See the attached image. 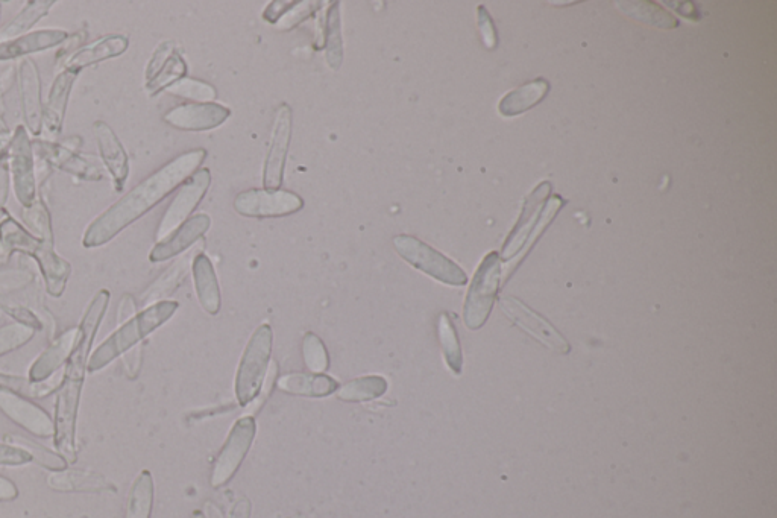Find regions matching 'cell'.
Wrapping results in <instances>:
<instances>
[{
  "label": "cell",
  "instance_id": "6da1fadb",
  "mask_svg": "<svg viewBox=\"0 0 777 518\" xmlns=\"http://www.w3.org/2000/svg\"><path fill=\"white\" fill-rule=\"evenodd\" d=\"M205 158V149H192L161 166L99 215L85 230L82 245L85 248H99L113 241L117 234L139 221L177 187L186 183L198 171Z\"/></svg>",
  "mask_w": 777,
  "mask_h": 518
},
{
  "label": "cell",
  "instance_id": "7a4b0ae2",
  "mask_svg": "<svg viewBox=\"0 0 777 518\" xmlns=\"http://www.w3.org/2000/svg\"><path fill=\"white\" fill-rule=\"evenodd\" d=\"M0 244L11 254H25L38 263L46 291L51 297L60 298L64 294L67 280L72 274V266L57 254L55 241H41L7 213L0 221Z\"/></svg>",
  "mask_w": 777,
  "mask_h": 518
},
{
  "label": "cell",
  "instance_id": "3957f363",
  "mask_svg": "<svg viewBox=\"0 0 777 518\" xmlns=\"http://www.w3.org/2000/svg\"><path fill=\"white\" fill-rule=\"evenodd\" d=\"M180 304L177 301L166 300L154 306L146 307L142 312L137 313L133 320L123 326L117 327L113 335L108 336L93 354H90L89 367L90 373L101 371L111 362L116 361L117 357L125 354L126 351L142 344L143 339L148 338L155 330L160 329L163 324L174 316Z\"/></svg>",
  "mask_w": 777,
  "mask_h": 518
},
{
  "label": "cell",
  "instance_id": "277c9868",
  "mask_svg": "<svg viewBox=\"0 0 777 518\" xmlns=\"http://www.w3.org/2000/svg\"><path fill=\"white\" fill-rule=\"evenodd\" d=\"M272 342H274L272 327L269 324H262L252 333L243 351L237 368L236 383H234L237 402L243 408L251 405L262 391L269 364H271Z\"/></svg>",
  "mask_w": 777,
  "mask_h": 518
},
{
  "label": "cell",
  "instance_id": "5b68a950",
  "mask_svg": "<svg viewBox=\"0 0 777 518\" xmlns=\"http://www.w3.org/2000/svg\"><path fill=\"white\" fill-rule=\"evenodd\" d=\"M84 376L64 371L63 385L57 391L54 417V443L67 464H75L78 459L76 450V421H78L79 402H81Z\"/></svg>",
  "mask_w": 777,
  "mask_h": 518
},
{
  "label": "cell",
  "instance_id": "8992f818",
  "mask_svg": "<svg viewBox=\"0 0 777 518\" xmlns=\"http://www.w3.org/2000/svg\"><path fill=\"white\" fill-rule=\"evenodd\" d=\"M394 247L401 259L438 282L450 286H465L468 283V277L459 265L435 248L419 241L418 237L398 234L394 237Z\"/></svg>",
  "mask_w": 777,
  "mask_h": 518
},
{
  "label": "cell",
  "instance_id": "52a82bcc",
  "mask_svg": "<svg viewBox=\"0 0 777 518\" xmlns=\"http://www.w3.org/2000/svg\"><path fill=\"white\" fill-rule=\"evenodd\" d=\"M501 277V260L497 253L488 254L480 263L466 294L463 321L469 330L485 326L491 315Z\"/></svg>",
  "mask_w": 777,
  "mask_h": 518
},
{
  "label": "cell",
  "instance_id": "ba28073f",
  "mask_svg": "<svg viewBox=\"0 0 777 518\" xmlns=\"http://www.w3.org/2000/svg\"><path fill=\"white\" fill-rule=\"evenodd\" d=\"M7 163L17 201L23 207L31 206L38 198L37 165L32 140L25 125H19L14 130L7 149Z\"/></svg>",
  "mask_w": 777,
  "mask_h": 518
},
{
  "label": "cell",
  "instance_id": "9c48e42d",
  "mask_svg": "<svg viewBox=\"0 0 777 518\" xmlns=\"http://www.w3.org/2000/svg\"><path fill=\"white\" fill-rule=\"evenodd\" d=\"M255 432H257V426H255V420L251 415L239 418L233 424L230 433H228L227 441H225L218 459L214 462L210 481L211 487H224L233 479L234 474L239 470L240 465L251 450Z\"/></svg>",
  "mask_w": 777,
  "mask_h": 518
},
{
  "label": "cell",
  "instance_id": "30bf717a",
  "mask_svg": "<svg viewBox=\"0 0 777 518\" xmlns=\"http://www.w3.org/2000/svg\"><path fill=\"white\" fill-rule=\"evenodd\" d=\"M304 207V199L289 190L249 189L234 199V210L245 218H283Z\"/></svg>",
  "mask_w": 777,
  "mask_h": 518
},
{
  "label": "cell",
  "instance_id": "8fae6325",
  "mask_svg": "<svg viewBox=\"0 0 777 518\" xmlns=\"http://www.w3.org/2000/svg\"><path fill=\"white\" fill-rule=\"evenodd\" d=\"M211 183V174L207 168L196 171L186 183L181 187L174 201L167 207L166 213L158 224L155 239L158 242L164 241L166 237L174 233L181 227L189 216L195 212L196 207L201 204L204 196L207 195L208 187Z\"/></svg>",
  "mask_w": 777,
  "mask_h": 518
},
{
  "label": "cell",
  "instance_id": "7c38bea8",
  "mask_svg": "<svg viewBox=\"0 0 777 518\" xmlns=\"http://www.w3.org/2000/svg\"><path fill=\"white\" fill-rule=\"evenodd\" d=\"M111 294L107 289H101L96 292L89 307L82 316L81 323L78 326V341H76L75 350L70 354L66 365V373L78 374L85 377V371L89 367L90 351H92L93 342H95L96 333L101 327L110 304Z\"/></svg>",
  "mask_w": 777,
  "mask_h": 518
},
{
  "label": "cell",
  "instance_id": "4fadbf2b",
  "mask_svg": "<svg viewBox=\"0 0 777 518\" xmlns=\"http://www.w3.org/2000/svg\"><path fill=\"white\" fill-rule=\"evenodd\" d=\"M32 148H34V154L49 168L66 172L82 181L104 180V171L98 163L92 162L90 157H82L78 151L67 148L60 140L48 142V140L38 139L32 142Z\"/></svg>",
  "mask_w": 777,
  "mask_h": 518
},
{
  "label": "cell",
  "instance_id": "5bb4252c",
  "mask_svg": "<svg viewBox=\"0 0 777 518\" xmlns=\"http://www.w3.org/2000/svg\"><path fill=\"white\" fill-rule=\"evenodd\" d=\"M292 125V108L287 104H281L275 113L271 148H269L265 172H263V186L266 190H278L283 186L287 152H289L290 139H292Z\"/></svg>",
  "mask_w": 777,
  "mask_h": 518
},
{
  "label": "cell",
  "instance_id": "9a60e30c",
  "mask_svg": "<svg viewBox=\"0 0 777 518\" xmlns=\"http://www.w3.org/2000/svg\"><path fill=\"white\" fill-rule=\"evenodd\" d=\"M501 309L516 326L529 333L532 338L538 339L544 347H548L550 350L560 354L570 353L571 347L567 339L560 335L545 318H542L535 310L527 307L526 304L521 303L516 298H503L501 300Z\"/></svg>",
  "mask_w": 777,
  "mask_h": 518
},
{
  "label": "cell",
  "instance_id": "2e32d148",
  "mask_svg": "<svg viewBox=\"0 0 777 518\" xmlns=\"http://www.w3.org/2000/svg\"><path fill=\"white\" fill-rule=\"evenodd\" d=\"M0 411L7 415L8 420L31 435L38 438H54V418L29 398L14 394L7 389H0Z\"/></svg>",
  "mask_w": 777,
  "mask_h": 518
},
{
  "label": "cell",
  "instance_id": "e0dca14e",
  "mask_svg": "<svg viewBox=\"0 0 777 518\" xmlns=\"http://www.w3.org/2000/svg\"><path fill=\"white\" fill-rule=\"evenodd\" d=\"M78 76V72L70 69L61 70L55 76L46 104H43V128H41L43 140L58 142L60 139L70 95H72L73 86H75Z\"/></svg>",
  "mask_w": 777,
  "mask_h": 518
},
{
  "label": "cell",
  "instance_id": "ac0fdd59",
  "mask_svg": "<svg viewBox=\"0 0 777 518\" xmlns=\"http://www.w3.org/2000/svg\"><path fill=\"white\" fill-rule=\"evenodd\" d=\"M231 116L230 108L216 102H190L170 108L163 119L170 127L181 131H208L221 127Z\"/></svg>",
  "mask_w": 777,
  "mask_h": 518
},
{
  "label": "cell",
  "instance_id": "d6986e66",
  "mask_svg": "<svg viewBox=\"0 0 777 518\" xmlns=\"http://www.w3.org/2000/svg\"><path fill=\"white\" fill-rule=\"evenodd\" d=\"M20 104L26 130L32 136H41L43 128V99H41V76L37 63L32 58H23L19 64Z\"/></svg>",
  "mask_w": 777,
  "mask_h": 518
},
{
  "label": "cell",
  "instance_id": "ffe728a7",
  "mask_svg": "<svg viewBox=\"0 0 777 518\" xmlns=\"http://www.w3.org/2000/svg\"><path fill=\"white\" fill-rule=\"evenodd\" d=\"M93 133H95L96 143H98L99 157H101L102 165L111 175L114 190L122 192L129 175L128 154H126L119 137L107 122L96 121L93 124Z\"/></svg>",
  "mask_w": 777,
  "mask_h": 518
},
{
  "label": "cell",
  "instance_id": "44dd1931",
  "mask_svg": "<svg viewBox=\"0 0 777 518\" xmlns=\"http://www.w3.org/2000/svg\"><path fill=\"white\" fill-rule=\"evenodd\" d=\"M210 224V216L204 215V213L192 216L178 230H175L164 241L158 242L152 248L149 260L152 263H161L180 256L184 251L192 248L207 233Z\"/></svg>",
  "mask_w": 777,
  "mask_h": 518
},
{
  "label": "cell",
  "instance_id": "7402d4cb",
  "mask_svg": "<svg viewBox=\"0 0 777 518\" xmlns=\"http://www.w3.org/2000/svg\"><path fill=\"white\" fill-rule=\"evenodd\" d=\"M128 48L129 38L126 37V35H104V37L98 38V40L90 43V45L82 46L76 54L67 58L58 72H61V70L64 69H70L81 73V70L87 69V67L96 66V64L111 60V58L120 57V55L125 54V52L128 51Z\"/></svg>",
  "mask_w": 777,
  "mask_h": 518
},
{
  "label": "cell",
  "instance_id": "603a6c76",
  "mask_svg": "<svg viewBox=\"0 0 777 518\" xmlns=\"http://www.w3.org/2000/svg\"><path fill=\"white\" fill-rule=\"evenodd\" d=\"M67 37H69V32L66 29H38V31L28 32V34L14 38L10 42L0 43V61L28 58V55L35 54V52L57 48V46L63 45Z\"/></svg>",
  "mask_w": 777,
  "mask_h": 518
},
{
  "label": "cell",
  "instance_id": "cb8c5ba5",
  "mask_svg": "<svg viewBox=\"0 0 777 518\" xmlns=\"http://www.w3.org/2000/svg\"><path fill=\"white\" fill-rule=\"evenodd\" d=\"M76 341H78V327H70L66 332L61 333L31 365L29 379L43 382L58 373V370L69 361L70 354L75 350Z\"/></svg>",
  "mask_w": 777,
  "mask_h": 518
},
{
  "label": "cell",
  "instance_id": "d4e9b609",
  "mask_svg": "<svg viewBox=\"0 0 777 518\" xmlns=\"http://www.w3.org/2000/svg\"><path fill=\"white\" fill-rule=\"evenodd\" d=\"M49 488L60 493H104V491H116L110 481L102 474L90 470H64L51 471L48 476Z\"/></svg>",
  "mask_w": 777,
  "mask_h": 518
},
{
  "label": "cell",
  "instance_id": "484cf974",
  "mask_svg": "<svg viewBox=\"0 0 777 518\" xmlns=\"http://www.w3.org/2000/svg\"><path fill=\"white\" fill-rule=\"evenodd\" d=\"M195 254L189 253L181 256L177 262L172 263L160 277L140 295L139 306L142 309L146 307L154 306V304L166 301L169 295L174 294L181 283L184 282V278L189 274L190 263L195 259Z\"/></svg>",
  "mask_w": 777,
  "mask_h": 518
},
{
  "label": "cell",
  "instance_id": "4316f807",
  "mask_svg": "<svg viewBox=\"0 0 777 518\" xmlns=\"http://www.w3.org/2000/svg\"><path fill=\"white\" fill-rule=\"evenodd\" d=\"M196 294L202 309L210 315H218L221 310V289L213 263L205 254H196L192 262Z\"/></svg>",
  "mask_w": 777,
  "mask_h": 518
},
{
  "label": "cell",
  "instance_id": "83f0119b",
  "mask_svg": "<svg viewBox=\"0 0 777 518\" xmlns=\"http://www.w3.org/2000/svg\"><path fill=\"white\" fill-rule=\"evenodd\" d=\"M280 391L298 397L322 398L334 394L339 388L333 377L325 374L290 373L277 380Z\"/></svg>",
  "mask_w": 777,
  "mask_h": 518
},
{
  "label": "cell",
  "instance_id": "f1b7e54d",
  "mask_svg": "<svg viewBox=\"0 0 777 518\" xmlns=\"http://www.w3.org/2000/svg\"><path fill=\"white\" fill-rule=\"evenodd\" d=\"M548 192H550V184L544 183L535 190V193H533L529 199H527L526 207H524L523 218H521V221L518 222L515 230H513V233L509 236V241H507L506 245H504V259H513L516 254L520 253L527 237L532 234L529 225L533 224V222H530V219H532V216L538 215L539 207H541L542 201H544V198L548 195Z\"/></svg>",
  "mask_w": 777,
  "mask_h": 518
},
{
  "label": "cell",
  "instance_id": "f546056e",
  "mask_svg": "<svg viewBox=\"0 0 777 518\" xmlns=\"http://www.w3.org/2000/svg\"><path fill=\"white\" fill-rule=\"evenodd\" d=\"M54 0H31L19 14L0 29V43L10 42L14 38L28 34L43 17L48 16L54 7Z\"/></svg>",
  "mask_w": 777,
  "mask_h": 518
},
{
  "label": "cell",
  "instance_id": "4dcf8cb0",
  "mask_svg": "<svg viewBox=\"0 0 777 518\" xmlns=\"http://www.w3.org/2000/svg\"><path fill=\"white\" fill-rule=\"evenodd\" d=\"M64 373H55L43 382H34L29 377L14 376V374L0 373V389L14 392L29 398H46L57 392L63 385Z\"/></svg>",
  "mask_w": 777,
  "mask_h": 518
},
{
  "label": "cell",
  "instance_id": "1f68e13d",
  "mask_svg": "<svg viewBox=\"0 0 777 518\" xmlns=\"http://www.w3.org/2000/svg\"><path fill=\"white\" fill-rule=\"evenodd\" d=\"M548 89L550 86L545 79H536L520 89L513 90L500 102V113L507 117L524 113L539 104L547 96Z\"/></svg>",
  "mask_w": 777,
  "mask_h": 518
},
{
  "label": "cell",
  "instance_id": "d6a6232c",
  "mask_svg": "<svg viewBox=\"0 0 777 518\" xmlns=\"http://www.w3.org/2000/svg\"><path fill=\"white\" fill-rule=\"evenodd\" d=\"M152 505H154V479L148 470H143L129 490L125 518H151Z\"/></svg>",
  "mask_w": 777,
  "mask_h": 518
},
{
  "label": "cell",
  "instance_id": "836d02e7",
  "mask_svg": "<svg viewBox=\"0 0 777 518\" xmlns=\"http://www.w3.org/2000/svg\"><path fill=\"white\" fill-rule=\"evenodd\" d=\"M387 380L381 376H363L337 388L336 395L342 402H371L386 394Z\"/></svg>",
  "mask_w": 777,
  "mask_h": 518
},
{
  "label": "cell",
  "instance_id": "e575fe53",
  "mask_svg": "<svg viewBox=\"0 0 777 518\" xmlns=\"http://www.w3.org/2000/svg\"><path fill=\"white\" fill-rule=\"evenodd\" d=\"M618 10L623 11L632 19L658 28L673 29L679 26V22L668 14L664 8L653 2H617Z\"/></svg>",
  "mask_w": 777,
  "mask_h": 518
},
{
  "label": "cell",
  "instance_id": "d590c367",
  "mask_svg": "<svg viewBox=\"0 0 777 518\" xmlns=\"http://www.w3.org/2000/svg\"><path fill=\"white\" fill-rule=\"evenodd\" d=\"M438 333L445 362H447L448 368H450L456 376H459V374H462L463 367L462 347H460L456 327H454L453 321H451L448 313H442V315L439 316Z\"/></svg>",
  "mask_w": 777,
  "mask_h": 518
},
{
  "label": "cell",
  "instance_id": "8d00e7d4",
  "mask_svg": "<svg viewBox=\"0 0 777 518\" xmlns=\"http://www.w3.org/2000/svg\"><path fill=\"white\" fill-rule=\"evenodd\" d=\"M325 48L331 69L339 70L343 61L342 25H340L339 2H333L325 17Z\"/></svg>",
  "mask_w": 777,
  "mask_h": 518
},
{
  "label": "cell",
  "instance_id": "74e56055",
  "mask_svg": "<svg viewBox=\"0 0 777 518\" xmlns=\"http://www.w3.org/2000/svg\"><path fill=\"white\" fill-rule=\"evenodd\" d=\"M5 441L28 452L29 455H31L32 462H37L41 467L48 468V470L51 471L64 470V468H67L66 459H64L60 453H55L52 452V450L46 449L45 446H41V444L31 440V438L17 435V433H8V435H5Z\"/></svg>",
  "mask_w": 777,
  "mask_h": 518
},
{
  "label": "cell",
  "instance_id": "f35d334b",
  "mask_svg": "<svg viewBox=\"0 0 777 518\" xmlns=\"http://www.w3.org/2000/svg\"><path fill=\"white\" fill-rule=\"evenodd\" d=\"M23 227L41 241H55L51 212L41 198L35 199L31 206L23 207Z\"/></svg>",
  "mask_w": 777,
  "mask_h": 518
},
{
  "label": "cell",
  "instance_id": "ab89813d",
  "mask_svg": "<svg viewBox=\"0 0 777 518\" xmlns=\"http://www.w3.org/2000/svg\"><path fill=\"white\" fill-rule=\"evenodd\" d=\"M187 64L184 58L181 57L180 52L175 51L172 57L169 58L163 69L146 83V92L149 96L158 95L163 90L169 89V87L177 84L181 79L186 78Z\"/></svg>",
  "mask_w": 777,
  "mask_h": 518
},
{
  "label": "cell",
  "instance_id": "60d3db41",
  "mask_svg": "<svg viewBox=\"0 0 777 518\" xmlns=\"http://www.w3.org/2000/svg\"><path fill=\"white\" fill-rule=\"evenodd\" d=\"M302 356L306 367L313 374H324L330 368V356L322 339L315 333H307L302 341Z\"/></svg>",
  "mask_w": 777,
  "mask_h": 518
},
{
  "label": "cell",
  "instance_id": "b9f144b4",
  "mask_svg": "<svg viewBox=\"0 0 777 518\" xmlns=\"http://www.w3.org/2000/svg\"><path fill=\"white\" fill-rule=\"evenodd\" d=\"M167 92L172 93L175 96H181V98L192 99V101H198L199 104H207V102H213L218 96L216 89L210 84L199 81L195 78H183L178 81L174 86L169 87Z\"/></svg>",
  "mask_w": 777,
  "mask_h": 518
},
{
  "label": "cell",
  "instance_id": "7bdbcfd3",
  "mask_svg": "<svg viewBox=\"0 0 777 518\" xmlns=\"http://www.w3.org/2000/svg\"><path fill=\"white\" fill-rule=\"evenodd\" d=\"M35 330L22 326L19 323L7 324L0 327V356L13 353L19 348L25 347L35 336Z\"/></svg>",
  "mask_w": 777,
  "mask_h": 518
},
{
  "label": "cell",
  "instance_id": "ee69618b",
  "mask_svg": "<svg viewBox=\"0 0 777 518\" xmlns=\"http://www.w3.org/2000/svg\"><path fill=\"white\" fill-rule=\"evenodd\" d=\"M34 272L29 269H2L0 271V295L13 294V292L22 291L34 283Z\"/></svg>",
  "mask_w": 777,
  "mask_h": 518
},
{
  "label": "cell",
  "instance_id": "f6af8a7d",
  "mask_svg": "<svg viewBox=\"0 0 777 518\" xmlns=\"http://www.w3.org/2000/svg\"><path fill=\"white\" fill-rule=\"evenodd\" d=\"M321 7L322 2H295V5L278 20L277 28L281 31H289V29L295 28L299 23L312 17Z\"/></svg>",
  "mask_w": 777,
  "mask_h": 518
},
{
  "label": "cell",
  "instance_id": "bcb514c9",
  "mask_svg": "<svg viewBox=\"0 0 777 518\" xmlns=\"http://www.w3.org/2000/svg\"><path fill=\"white\" fill-rule=\"evenodd\" d=\"M0 312L11 316L16 323L22 324V326L31 327L35 332H40L43 329V323H41L37 313L32 312L31 309L22 306V304L10 303V301L4 300L0 304Z\"/></svg>",
  "mask_w": 777,
  "mask_h": 518
},
{
  "label": "cell",
  "instance_id": "7dc6e473",
  "mask_svg": "<svg viewBox=\"0 0 777 518\" xmlns=\"http://www.w3.org/2000/svg\"><path fill=\"white\" fill-rule=\"evenodd\" d=\"M32 458L28 452L10 443H0V465L2 467H22L31 464Z\"/></svg>",
  "mask_w": 777,
  "mask_h": 518
},
{
  "label": "cell",
  "instance_id": "c3c4849f",
  "mask_svg": "<svg viewBox=\"0 0 777 518\" xmlns=\"http://www.w3.org/2000/svg\"><path fill=\"white\" fill-rule=\"evenodd\" d=\"M175 51H177V49H175L174 43L170 42L161 43V45L155 49L151 60H149L148 66H146V83L151 81V79L154 78V76L157 75L161 69H163L164 64L169 61V58L172 57V54H174Z\"/></svg>",
  "mask_w": 777,
  "mask_h": 518
},
{
  "label": "cell",
  "instance_id": "681fc988",
  "mask_svg": "<svg viewBox=\"0 0 777 518\" xmlns=\"http://www.w3.org/2000/svg\"><path fill=\"white\" fill-rule=\"evenodd\" d=\"M87 37H89V34H87V29H85V31L82 29V31L69 34V37H67L66 40H64L63 45H61V48L58 49L57 67L63 66L64 61H66L67 58H70L73 54H76V52L82 48V45H85V42H87Z\"/></svg>",
  "mask_w": 777,
  "mask_h": 518
},
{
  "label": "cell",
  "instance_id": "f907efd6",
  "mask_svg": "<svg viewBox=\"0 0 777 518\" xmlns=\"http://www.w3.org/2000/svg\"><path fill=\"white\" fill-rule=\"evenodd\" d=\"M120 357H122V367L126 377L131 380L137 379L142 370L143 344L136 345Z\"/></svg>",
  "mask_w": 777,
  "mask_h": 518
},
{
  "label": "cell",
  "instance_id": "816d5d0a",
  "mask_svg": "<svg viewBox=\"0 0 777 518\" xmlns=\"http://www.w3.org/2000/svg\"><path fill=\"white\" fill-rule=\"evenodd\" d=\"M479 28L486 48L494 49L497 46V31L485 7H479Z\"/></svg>",
  "mask_w": 777,
  "mask_h": 518
},
{
  "label": "cell",
  "instance_id": "f5cc1de1",
  "mask_svg": "<svg viewBox=\"0 0 777 518\" xmlns=\"http://www.w3.org/2000/svg\"><path fill=\"white\" fill-rule=\"evenodd\" d=\"M137 313H139V304H137L136 298H134L133 295H123V297L120 298L119 306H117V327L123 326V324L128 323L129 320H133Z\"/></svg>",
  "mask_w": 777,
  "mask_h": 518
},
{
  "label": "cell",
  "instance_id": "db71d44e",
  "mask_svg": "<svg viewBox=\"0 0 777 518\" xmlns=\"http://www.w3.org/2000/svg\"><path fill=\"white\" fill-rule=\"evenodd\" d=\"M11 175L8 169L7 154L0 158V209H4L10 196Z\"/></svg>",
  "mask_w": 777,
  "mask_h": 518
},
{
  "label": "cell",
  "instance_id": "11a10c76",
  "mask_svg": "<svg viewBox=\"0 0 777 518\" xmlns=\"http://www.w3.org/2000/svg\"><path fill=\"white\" fill-rule=\"evenodd\" d=\"M293 5H295V2H284V0L272 2V4H269V7L266 8L265 13H263V19L268 23L277 25L278 20H280Z\"/></svg>",
  "mask_w": 777,
  "mask_h": 518
},
{
  "label": "cell",
  "instance_id": "9f6ffc18",
  "mask_svg": "<svg viewBox=\"0 0 777 518\" xmlns=\"http://www.w3.org/2000/svg\"><path fill=\"white\" fill-rule=\"evenodd\" d=\"M19 497L16 484L0 474V502H13Z\"/></svg>",
  "mask_w": 777,
  "mask_h": 518
},
{
  "label": "cell",
  "instance_id": "6f0895ef",
  "mask_svg": "<svg viewBox=\"0 0 777 518\" xmlns=\"http://www.w3.org/2000/svg\"><path fill=\"white\" fill-rule=\"evenodd\" d=\"M249 515H251V503L243 499L234 506L231 518H249Z\"/></svg>",
  "mask_w": 777,
  "mask_h": 518
},
{
  "label": "cell",
  "instance_id": "680465c9",
  "mask_svg": "<svg viewBox=\"0 0 777 518\" xmlns=\"http://www.w3.org/2000/svg\"><path fill=\"white\" fill-rule=\"evenodd\" d=\"M205 512H207L208 518H224L222 517L221 511H219L216 506L211 505V503H207V505H205Z\"/></svg>",
  "mask_w": 777,
  "mask_h": 518
},
{
  "label": "cell",
  "instance_id": "91938a15",
  "mask_svg": "<svg viewBox=\"0 0 777 518\" xmlns=\"http://www.w3.org/2000/svg\"><path fill=\"white\" fill-rule=\"evenodd\" d=\"M8 212H5L4 209H0V221L5 218V215H7Z\"/></svg>",
  "mask_w": 777,
  "mask_h": 518
},
{
  "label": "cell",
  "instance_id": "94428289",
  "mask_svg": "<svg viewBox=\"0 0 777 518\" xmlns=\"http://www.w3.org/2000/svg\"><path fill=\"white\" fill-rule=\"evenodd\" d=\"M193 518H204V517H202L201 512H195V514H193Z\"/></svg>",
  "mask_w": 777,
  "mask_h": 518
},
{
  "label": "cell",
  "instance_id": "6125c7cd",
  "mask_svg": "<svg viewBox=\"0 0 777 518\" xmlns=\"http://www.w3.org/2000/svg\"><path fill=\"white\" fill-rule=\"evenodd\" d=\"M0 17H2V2H0Z\"/></svg>",
  "mask_w": 777,
  "mask_h": 518
},
{
  "label": "cell",
  "instance_id": "be15d7a7",
  "mask_svg": "<svg viewBox=\"0 0 777 518\" xmlns=\"http://www.w3.org/2000/svg\"><path fill=\"white\" fill-rule=\"evenodd\" d=\"M2 301H4V297H2V295H0V304H2ZM0 313H2V312H0Z\"/></svg>",
  "mask_w": 777,
  "mask_h": 518
},
{
  "label": "cell",
  "instance_id": "e7e4bbea",
  "mask_svg": "<svg viewBox=\"0 0 777 518\" xmlns=\"http://www.w3.org/2000/svg\"><path fill=\"white\" fill-rule=\"evenodd\" d=\"M296 518H306V517H304V515H299V517H296Z\"/></svg>",
  "mask_w": 777,
  "mask_h": 518
}]
</instances>
